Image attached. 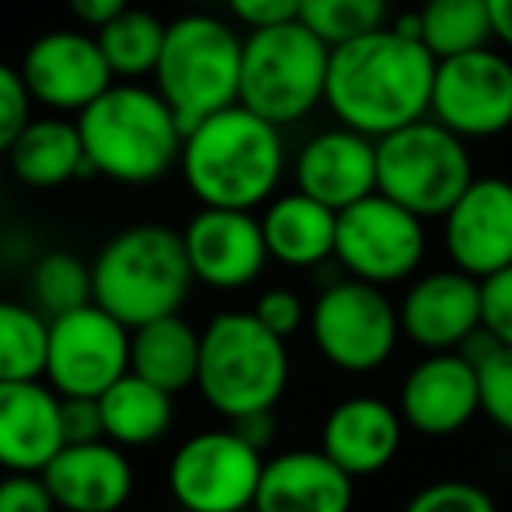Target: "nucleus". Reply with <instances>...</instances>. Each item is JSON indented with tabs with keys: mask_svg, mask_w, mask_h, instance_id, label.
<instances>
[{
	"mask_svg": "<svg viewBox=\"0 0 512 512\" xmlns=\"http://www.w3.org/2000/svg\"><path fill=\"white\" fill-rule=\"evenodd\" d=\"M123 512H127V509H123Z\"/></svg>",
	"mask_w": 512,
	"mask_h": 512,
	"instance_id": "a18cd8bd",
	"label": "nucleus"
},
{
	"mask_svg": "<svg viewBox=\"0 0 512 512\" xmlns=\"http://www.w3.org/2000/svg\"><path fill=\"white\" fill-rule=\"evenodd\" d=\"M442 246L449 264L484 281L512 267V183L474 176L463 197L442 214Z\"/></svg>",
	"mask_w": 512,
	"mask_h": 512,
	"instance_id": "dca6fc26",
	"label": "nucleus"
},
{
	"mask_svg": "<svg viewBox=\"0 0 512 512\" xmlns=\"http://www.w3.org/2000/svg\"><path fill=\"white\" fill-rule=\"evenodd\" d=\"M267 456L232 425L193 432L165 467L172 502L183 512H249L264 477Z\"/></svg>",
	"mask_w": 512,
	"mask_h": 512,
	"instance_id": "9d476101",
	"label": "nucleus"
},
{
	"mask_svg": "<svg viewBox=\"0 0 512 512\" xmlns=\"http://www.w3.org/2000/svg\"><path fill=\"white\" fill-rule=\"evenodd\" d=\"M8 165L18 183L32 186V190H57L78 176H92L78 120L57 113L32 116V123L11 144Z\"/></svg>",
	"mask_w": 512,
	"mask_h": 512,
	"instance_id": "393cba45",
	"label": "nucleus"
},
{
	"mask_svg": "<svg viewBox=\"0 0 512 512\" xmlns=\"http://www.w3.org/2000/svg\"><path fill=\"white\" fill-rule=\"evenodd\" d=\"M435 64L439 60L425 50V43L386 25L330 53L323 106L341 127L379 141L428 116Z\"/></svg>",
	"mask_w": 512,
	"mask_h": 512,
	"instance_id": "f257e3e1",
	"label": "nucleus"
},
{
	"mask_svg": "<svg viewBox=\"0 0 512 512\" xmlns=\"http://www.w3.org/2000/svg\"><path fill=\"white\" fill-rule=\"evenodd\" d=\"M288 165L285 130L235 102L186 130L179 176L200 207L260 211L278 197Z\"/></svg>",
	"mask_w": 512,
	"mask_h": 512,
	"instance_id": "f03ea898",
	"label": "nucleus"
},
{
	"mask_svg": "<svg viewBox=\"0 0 512 512\" xmlns=\"http://www.w3.org/2000/svg\"><path fill=\"white\" fill-rule=\"evenodd\" d=\"M292 379L288 341L256 320L253 309L214 313L200 330L197 393L214 414L239 421L274 411Z\"/></svg>",
	"mask_w": 512,
	"mask_h": 512,
	"instance_id": "20e7f679",
	"label": "nucleus"
},
{
	"mask_svg": "<svg viewBox=\"0 0 512 512\" xmlns=\"http://www.w3.org/2000/svg\"><path fill=\"white\" fill-rule=\"evenodd\" d=\"M428 116L463 141L505 134L512 127V60L491 46L439 60Z\"/></svg>",
	"mask_w": 512,
	"mask_h": 512,
	"instance_id": "ddd939ff",
	"label": "nucleus"
},
{
	"mask_svg": "<svg viewBox=\"0 0 512 512\" xmlns=\"http://www.w3.org/2000/svg\"><path fill=\"white\" fill-rule=\"evenodd\" d=\"M355 477L344 474L320 446L285 449L264 463L253 512H351Z\"/></svg>",
	"mask_w": 512,
	"mask_h": 512,
	"instance_id": "5701e85b",
	"label": "nucleus"
},
{
	"mask_svg": "<svg viewBox=\"0 0 512 512\" xmlns=\"http://www.w3.org/2000/svg\"><path fill=\"white\" fill-rule=\"evenodd\" d=\"M228 425H232L235 432H239L242 439L249 442V446L260 449V453H267V449L274 446V435H278V421H274V411L246 414V418L228 421Z\"/></svg>",
	"mask_w": 512,
	"mask_h": 512,
	"instance_id": "79ce46f5",
	"label": "nucleus"
},
{
	"mask_svg": "<svg viewBox=\"0 0 512 512\" xmlns=\"http://www.w3.org/2000/svg\"><path fill=\"white\" fill-rule=\"evenodd\" d=\"M130 8V0H67V11L74 15V22L81 29H106L113 18H120Z\"/></svg>",
	"mask_w": 512,
	"mask_h": 512,
	"instance_id": "a19ab883",
	"label": "nucleus"
},
{
	"mask_svg": "<svg viewBox=\"0 0 512 512\" xmlns=\"http://www.w3.org/2000/svg\"><path fill=\"white\" fill-rule=\"evenodd\" d=\"M481 327L498 344L512 348V267L481 281Z\"/></svg>",
	"mask_w": 512,
	"mask_h": 512,
	"instance_id": "e433bc0d",
	"label": "nucleus"
},
{
	"mask_svg": "<svg viewBox=\"0 0 512 512\" xmlns=\"http://www.w3.org/2000/svg\"><path fill=\"white\" fill-rule=\"evenodd\" d=\"M421 43L435 60L474 53L495 39L488 0H425L418 8Z\"/></svg>",
	"mask_w": 512,
	"mask_h": 512,
	"instance_id": "cd10ccee",
	"label": "nucleus"
},
{
	"mask_svg": "<svg viewBox=\"0 0 512 512\" xmlns=\"http://www.w3.org/2000/svg\"><path fill=\"white\" fill-rule=\"evenodd\" d=\"M249 512H253V509H249Z\"/></svg>",
	"mask_w": 512,
	"mask_h": 512,
	"instance_id": "c03bdc74",
	"label": "nucleus"
},
{
	"mask_svg": "<svg viewBox=\"0 0 512 512\" xmlns=\"http://www.w3.org/2000/svg\"><path fill=\"white\" fill-rule=\"evenodd\" d=\"M242 36L218 15L190 11L165 25V46L151 74L183 130L239 102Z\"/></svg>",
	"mask_w": 512,
	"mask_h": 512,
	"instance_id": "423d86ee",
	"label": "nucleus"
},
{
	"mask_svg": "<svg viewBox=\"0 0 512 512\" xmlns=\"http://www.w3.org/2000/svg\"><path fill=\"white\" fill-rule=\"evenodd\" d=\"M299 22L330 50L390 25V0H302Z\"/></svg>",
	"mask_w": 512,
	"mask_h": 512,
	"instance_id": "2f4dec72",
	"label": "nucleus"
},
{
	"mask_svg": "<svg viewBox=\"0 0 512 512\" xmlns=\"http://www.w3.org/2000/svg\"><path fill=\"white\" fill-rule=\"evenodd\" d=\"M474 183L467 141L432 116L376 141V193L421 221L442 218Z\"/></svg>",
	"mask_w": 512,
	"mask_h": 512,
	"instance_id": "6e6552de",
	"label": "nucleus"
},
{
	"mask_svg": "<svg viewBox=\"0 0 512 512\" xmlns=\"http://www.w3.org/2000/svg\"><path fill=\"white\" fill-rule=\"evenodd\" d=\"M60 512H123L134 495V463L127 449L99 442H71L43 470Z\"/></svg>",
	"mask_w": 512,
	"mask_h": 512,
	"instance_id": "aec40b11",
	"label": "nucleus"
},
{
	"mask_svg": "<svg viewBox=\"0 0 512 512\" xmlns=\"http://www.w3.org/2000/svg\"><path fill=\"white\" fill-rule=\"evenodd\" d=\"M404 418L393 404L369 393H358L334 404L323 418L320 449L358 481L386 470L404 442Z\"/></svg>",
	"mask_w": 512,
	"mask_h": 512,
	"instance_id": "412c9836",
	"label": "nucleus"
},
{
	"mask_svg": "<svg viewBox=\"0 0 512 512\" xmlns=\"http://www.w3.org/2000/svg\"><path fill=\"white\" fill-rule=\"evenodd\" d=\"M404 512H498V505L481 484L446 477V481H432L414 491Z\"/></svg>",
	"mask_w": 512,
	"mask_h": 512,
	"instance_id": "473e14b6",
	"label": "nucleus"
},
{
	"mask_svg": "<svg viewBox=\"0 0 512 512\" xmlns=\"http://www.w3.org/2000/svg\"><path fill=\"white\" fill-rule=\"evenodd\" d=\"M225 8L246 32H260L299 22L302 0H225Z\"/></svg>",
	"mask_w": 512,
	"mask_h": 512,
	"instance_id": "58836bf2",
	"label": "nucleus"
},
{
	"mask_svg": "<svg viewBox=\"0 0 512 512\" xmlns=\"http://www.w3.org/2000/svg\"><path fill=\"white\" fill-rule=\"evenodd\" d=\"M0 512H60L43 474L0 477Z\"/></svg>",
	"mask_w": 512,
	"mask_h": 512,
	"instance_id": "4c0bfd02",
	"label": "nucleus"
},
{
	"mask_svg": "<svg viewBox=\"0 0 512 512\" xmlns=\"http://www.w3.org/2000/svg\"><path fill=\"white\" fill-rule=\"evenodd\" d=\"M400 334L414 348L428 351H460L470 334L481 330V281L446 267V271L421 274L407 285L397 306Z\"/></svg>",
	"mask_w": 512,
	"mask_h": 512,
	"instance_id": "a211bd4d",
	"label": "nucleus"
},
{
	"mask_svg": "<svg viewBox=\"0 0 512 512\" xmlns=\"http://www.w3.org/2000/svg\"><path fill=\"white\" fill-rule=\"evenodd\" d=\"M474 369L481 383V414H488L491 425L512 435V348L502 344Z\"/></svg>",
	"mask_w": 512,
	"mask_h": 512,
	"instance_id": "72a5a7b5",
	"label": "nucleus"
},
{
	"mask_svg": "<svg viewBox=\"0 0 512 512\" xmlns=\"http://www.w3.org/2000/svg\"><path fill=\"white\" fill-rule=\"evenodd\" d=\"M29 302L46 320H57V316L74 313V309L95 302L92 264H85L71 249L43 253L29 274Z\"/></svg>",
	"mask_w": 512,
	"mask_h": 512,
	"instance_id": "7c9ffc66",
	"label": "nucleus"
},
{
	"mask_svg": "<svg viewBox=\"0 0 512 512\" xmlns=\"http://www.w3.org/2000/svg\"><path fill=\"white\" fill-rule=\"evenodd\" d=\"M200 369V330L183 313L162 316L130 330V372L165 393H183L197 386Z\"/></svg>",
	"mask_w": 512,
	"mask_h": 512,
	"instance_id": "a878e982",
	"label": "nucleus"
},
{
	"mask_svg": "<svg viewBox=\"0 0 512 512\" xmlns=\"http://www.w3.org/2000/svg\"><path fill=\"white\" fill-rule=\"evenodd\" d=\"M330 46L302 22L242 36L239 106L288 130L313 116L327 99Z\"/></svg>",
	"mask_w": 512,
	"mask_h": 512,
	"instance_id": "0eeeda50",
	"label": "nucleus"
},
{
	"mask_svg": "<svg viewBox=\"0 0 512 512\" xmlns=\"http://www.w3.org/2000/svg\"><path fill=\"white\" fill-rule=\"evenodd\" d=\"M288 172L295 190L341 214L376 193V141L341 123L316 130L295 151Z\"/></svg>",
	"mask_w": 512,
	"mask_h": 512,
	"instance_id": "6ab92c4d",
	"label": "nucleus"
},
{
	"mask_svg": "<svg viewBox=\"0 0 512 512\" xmlns=\"http://www.w3.org/2000/svg\"><path fill=\"white\" fill-rule=\"evenodd\" d=\"M60 449V393L46 379L0 383V470L43 474Z\"/></svg>",
	"mask_w": 512,
	"mask_h": 512,
	"instance_id": "4be33fe9",
	"label": "nucleus"
},
{
	"mask_svg": "<svg viewBox=\"0 0 512 512\" xmlns=\"http://www.w3.org/2000/svg\"><path fill=\"white\" fill-rule=\"evenodd\" d=\"M488 15H491L495 39L512 50V0H488Z\"/></svg>",
	"mask_w": 512,
	"mask_h": 512,
	"instance_id": "37998d69",
	"label": "nucleus"
},
{
	"mask_svg": "<svg viewBox=\"0 0 512 512\" xmlns=\"http://www.w3.org/2000/svg\"><path fill=\"white\" fill-rule=\"evenodd\" d=\"M32 109H36V99L25 88L22 71L0 60V155H8L18 134L32 123L36 116Z\"/></svg>",
	"mask_w": 512,
	"mask_h": 512,
	"instance_id": "f704fd0d",
	"label": "nucleus"
},
{
	"mask_svg": "<svg viewBox=\"0 0 512 512\" xmlns=\"http://www.w3.org/2000/svg\"><path fill=\"white\" fill-rule=\"evenodd\" d=\"M309 337L327 365L348 376L383 369L400 344V313L386 288L341 278L327 285L309 306Z\"/></svg>",
	"mask_w": 512,
	"mask_h": 512,
	"instance_id": "1a4fd4ad",
	"label": "nucleus"
},
{
	"mask_svg": "<svg viewBox=\"0 0 512 512\" xmlns=\"http://www.w3.org/2000/svg\"><path fill=\"white\" fill-rule=\"evenodd\" d=\"M36 106L57 116H78L116 85L95 32L50 29L36 36L18 64Z\"/></svg>",
	"mask_w": 512,
	"mask_h": 512,
	"instance_id": "4468645a",
	"label": "nucleus"
},
{
	"mask_svg": "<svg viewBox=\"0 0 512 512\" xmlns=\"http://www.w3.org/2000/svg\"><path fill=\"white\" fill-rule=\"evenodd\" d=\"M50 320L32 302L0 299V383L46 376Z\"/></svg>",
	"mask_w": 512,
	"mask_h": 512,
	"instance_id": "c756f323",
	"label": "nucleus"
},
{
	"mask_svg": "<svg viewBox=\"0 0 512 512\" xmlns=\"http://www.w3.org/2000/svg\"><path fill=\"white\" fill-rule=\"evenodd\" d=\"M74 120L92 176L148 186L179 169L186 130L155 85L116 81Z\"/></svg>",
	"mask_w": 512,
	"mask_h": 512,
	"instance_id": "7ed1b4c3",
	"label": "nucleus"
},
{
	"mask_svg": "<svg viewBox=\"0 0 512 512\" xmlns=\"http://www.w3.org/2000/svg\"><path fill=\"white\" fill-rule=\"evenodd\" d=\"M92 288L95 306L130 330L179 313L193 288L179 228L158 221L120 228L95 253Z\"/></svg>",
	"mask_w": 512,
	"mask_h": 512,
	"instance_id": "39448f33",
	"label": "nucleus"
},
{
	"mask_svg": "<svg viewBox=\"0 0 512 512\" xmlns=\"http://www.w3.org/2000/svg\"><path fill=\"white\" fill-rule=\"evenodd\" d=\"M60 425H64V446L106 439L102 435V411L95 397H60Z\"/></svg>",
	"mask_w": 512,
	"mask_h": 512,
	"instance_id": "ea45409f",
	"label": "nucleus"
},
{
	"mask_svg": "<svg viewBox=\"0 0 512 512\" xmlns=\"http://www.w3.org/2000/svg\"><path fill=\"white\" fill-rule=\"evenodd\" d=\"M99 400L102 435L120 449H144L165 439L176 421V397L162 386L127 372Z\"/></svg>",
	"mask_w": 512,
	"mask_h": 512,
	"instance_id": "bb28decb",
	"label": "nucleus"
},
{
	"mask_svg": "<svg viewBox=\"0 0 512 512\" xmlns=\"http://www.w3.org/2000/svg\"><path fill=\"white\" fill-rule=\"evenodd\" d=\"M260 228H264L267 253L274 264L292 267V271H313L334 260L337 211L306 197L302 190L278 193L271 204L260 207Z\"/></svg>",
	"mask_w": 512,
	"mask_h": 512,
	"instance_id": "b1692460",
	"label": "nucleus"
},
{
	"mask_svg": "<svg viewBox=\"0 0 512 512\" xmlns=\"http://www.w3.org/2000/svg\"><path fill=\"white\" fill-rule=\"evenodd\" d=\"M95 39L116 81H144L155 74L158 57H162L165 22L151 11L127 8L106 29L95 32Z\"/></svg>",
	"mask_w": 512,
	"mask_h": 512,
	"instance_id": "c85d7f7f",
	"label": "nucleus"
},
{
	"mask_svg": "<svg viewBox=\"0 0 512 512\" xmlns=\"http://www.w3.org/2000/svg\"><path fill=\"white\" fill-rule=\"evenodd\" d=\"M253 316L264 323L271 334L285 337V341L295 337L309 323L306 302H302V295L292 292V288H267V292H260V299L253 302Z\"/></svg>",
	"mask_w": 512,
	"mask_h": 512,
	"instance_id": "c9c22d12",
	"label": "nucleus"
},
{
	"mask_svg": "<svg viewBox=\"0 0 512 512\" xmlns=\"http://www.w3.org/2000/svg\"><path fill=\"white\" fill-rule=\"evenodd\" d=\"M400 418L407 428L428 439H446L481 414L477 369L460 351L425 355L400 383Z\"/></svg>",
	"mask_w": 512,
	"mask_h": 512,
	"instance_id": "f3484780",
	"label": "nucleus"
},
{
	"mask_svg": "<svg viewBox=\"0 0 512 512\" xmlns=\"http://www.w3.org/2000/svg\"><path fill=\"white\" fill-rule=\"evenodd\" d=\"M130 372V327L102 306H88L50 320L46 383L60 397H102Z\"/></svg>",
	"mask_w": 512,
	"mask_h": 512,
	"instance_id": "f8f14e48",
	"label": "nucleus"
},
{
	"mask_svg": "<svg viewBox=\"0 0 512 512\" xmlns=\"http://www.w3.org/2000/svg\"><path fill=\"white\" fill-rule=\"evenodd\" d=\"M183 249L193 285L211 292H242L271 264L264 228L256 211H228V207H200L183 228Z\"/></svg>",
	"mask_w": 512,
	"mask_h": 512,
	"instance_id": "2eb2a0df",
	"label": "nucleus"
},
{
	"mask_svg": "<svg viewBox=\"0 0 512 512\" xmlns=\"http://www.w3.org/2000/svg\"><path fill=\"white\" fill-rule=\"evenodd\" d=\"M425 249V221L383 193H372L337 214L334 260L348 278L365 285L386 288L411 281L425 260Z\"/></svg>",
	"mask_w": 512,
	"mask_h": 512,
	"instance_id": "9b49d317",
	"label": "nucleus"
}]
</instances>
